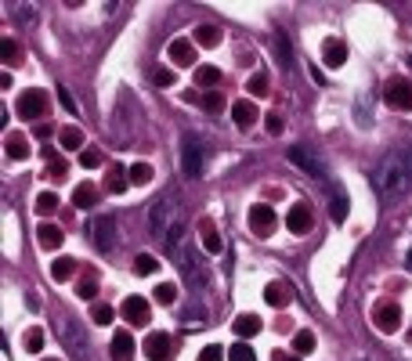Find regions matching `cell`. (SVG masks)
<instances>
[{"label":"cell","instance_id":"1","mask_svg":"<svg viewBox=\"0 0 412 361\" xmlns=\"http://www.w3.org/2000/svg\"><path fill=\"white\" fill-rule=\"evenodd\" d=\"M408 188H412L408 152L394 148V152H387V156L376 163V170H373V192H376V199H380L383 206H391V203L401 199Z\"/></svg>","mask_w":412,"mask_h":361},{"label":"cell","instance_id":"2","mask_svg":"<svg viewBox=\"0 0 412 361\" xmlns=\"http://www.w3.org/2000/svg\"><path fill=\"white\" fill-rule=\"evenodd\" d=\"M170 257H174V268H178V275L185 278V285H189V289H203V285H206L210 271L203 268V253H199L196 246L181 243V246L174 250Z\"/></svg>","mask_w":412,"mask_h":361},{"label":"cell","instance_id":"3","mask_svg":"<svg viewBox=\"0 0 412 361\" xmlns=\"http://www.w3.org/2000/svg\"><path fill=\"white\" fill-rule=\"evenodd\" d=\"M178 220H181V217H178V199H174V195H159V199H152L149 210H145V228H149L152 238H166V231L178 224Z\"/></svg>","mask_w":412,"mask_h":361},{"label":"cell","instance_id":"4","mask_svg":"<svg viewBox=\"0 0 412 361\" xmlns=\"http://www.w3.org/2000/svg\"><path fill=\"white\" fill-rule=\"evenodd\" d=\"M54 325H58V340L66 343V350H69L76 361H87V357H91L87 332H84V325H80L73 315H54Z\"/></svg>","mask_w":412,"mask_h":361},{"label":"cell","instance_id":"5","mask_svg":"<svg viewBox=\"0 0 412 361\" xmlns=\"http://www.w3.org/2000/svg\"><path fill=\"white\" fill-rule=\"evenodd\" d=\"M206 166V141L199 134H185L181 138V170L185 177H203Z\"/></svg>","mask_w":412,"mask_h":361},{"label":"cell","instance_id":"6","mask_svg":"<svg viewBox=\"0 0 412 361\" xmlns=\"http://www.w3.org/2000/svg\"><path fill=\"white\" fill-rule=\"evenodd\" d=\"M47 108H51V101H47V91H40V87H29L15 98V116L19 119H40Z\"/></svg>","mask_w":412,"mask_h":361},{"label":"cell","instance_id":"7","mask_svg":"<svg viewBox=\"0 0 412 361\" xmlns=\"http://www.w3.org/2000/svg\"><path fill=\"white\" fill-rule=\"evenodd\" d=\"M383 101H387L394 112H412V80L391 76L387 87H383Z\"/></svg>","mask_w":412,"mask_h":361},{"label":"cell","instance_id":"8","mask_svg":"<svg viewBox=\"0 0 412 361\" xmlns=\"http://www.w3.org/2000/svg\"><path fill=\"white\" fill-rule=\"evenodd\" d=\"M87 235H91V243H94L98 253H112V246H116V220L112 217H94L87 224Z\"/></svg>","mask_w":412,"mask_h":361},{"label":"cell","instance_id":"9","mask_svg":"<svg viewBox=\"0 0 412 361\" xmlns=\"http://www.w3.org/2000/svg\"><path fill=\"white\" fill-rule=\"evenodd\" d=\"M286 159L293 163V166H301L308 177H326V163L308 148V145H289V152H286Z\"/></svg>","mask_w":412,"mask_h":361},{"label":"cell","instance_id":"10","mask_svg":"<svg viewBox=\"0 0 412 361\" xmlns=\"http://www.w3.org/2000/svg\"><path fill=\"white\" fill-rule=\"evenodd\" d=\"M246 224H250V231H253L257 238H268V235L278 228V213H275L268 203H257V206H250V217H246Z\"/></svg>","mask_w":412,"mask_h":361},{"label":"cell","instance_id":"11","mask_svg":"<svg viewBox=\"0 0 412 361\" xmlns=\"http://www.w3.org/2000/svg\"><path fill=\"white\" fill-rule=\"evenodd\" d=\"M373 325L380 332H398L401 329V307L394 304V300H380V304L373 307Z\"/></svg>","mask_w":412,"mask_h":361},{"label":"cell","instance_id":"12","mask_svg":"<svg viewBox=\"0 0 412 361\" xmlns=\"http://www.w3.org/2000/svg\"><path fill=\"white\" fill-rule=\"evenodd\" d=\"M286 228H289V235H308V231L315 228L311 206H308V203H293L289 213H286Z\"/></svg>","mask_w":412,"mask_h":361},{"label":"cell","instance_id":"13","mask_svg":"<svg viewBox=\"0 0 412 361\" xmlns=\"http://www.w3.org/2000/svg\"><path fill=\"white\" fill-rule=\"evenodd\" d=\"M145 357H149V361H170V357H174V336H170V332H152V336H145Z\"/></svg>","mask_w":412,"mask_h":361},{"label":"cell","instance_id":"14","mask_svg":"<svg viewBox=\"0 0 412 361\" xmlns=\"http://www.w3.org/2000/svg\"><path fill=\"white\" fill-rule=\"evenodd\" d=\"M120 311H124V318H127L131 325H149V322H152V307H149L145 296H127Z\"/></svg>","mask_w":412,"mask_h":361},{"label":"cell","instance_id":"15","mask_svg":"<svg viewBox=\"0 0 412 361\" xmlns=\"http://www.w3.org/2000/svg\"><path fill=\"white\" fill-rule=\"evenodd\" d=\"M166 54H170V62H174V66H181V69L196 66V44H192V40H185V36L174 40V44L166 47Z\"/></svg>","mask_w":412,"mask_h":361},{"label":"cell","instance_id":"16","mask_svg":"<svg viewBox=\"0 0 412 361\" xmlns=\"http://www.w3.org/2000/svg\"><path fill=\"white\" fill-rule=\"evenodd\" d=\"M199 238H203V250H206V253H213V257L224 250L221 231H217V224H213L210 217H203V220H199Z\"/></svg>","mask_w":412,"mask_h":361},{"label":"cell","instance_id":"17","mask_svg":"<svg viewBox=\"0 0 412 361\" xmlns=\"http://www.w3.org/2000/svg\"><path fill=\"white\" fill-rule=\"evenodd\" d=\"M231 119H235V127H243V131H250L257 119H261V112H257V105L253 101H235L231 105Z\"/></svg>","mask_w":412,"mask_h":361},{"label":"cell","instance_id":"18","mask_svg":"<svg viewBox=\"0 0 412 361\" xmlns=\"http://www.w3.org/2000/svg\"><path fill=\"white\" fill-rule=\"evenodd\" d=\"M109 354H112V361H134V336L131 332H116L112 343H109Z\"/></svg>","mask_w":412,"mask_h":361},{"label":"cell","instance_id":"19","mask_svg":"<svg viewBox=\"0 0 412 361\" xmlns=\"http://www.w3.org/2000/svg\"><path fill=\"white\" fill-rule=\"evenodd\" d=\"M322 62H326L329 69H340V66L347 62V44H343V40H326V47H322Z\"/></svg>","mask_w":412,"mask_h":361},{"label":"cell","instance_id":"20","mask_svg":"<svg viewBox=\"0 0 412 361\" xmlns=\"http://www.w3.org/2000/svg\"><path fill=\"white\" fill-rule=\"evenodd\" d=\"M36 238H40L44 250H58V246L66 243V231L58 228V224H40V228H36Z\"/></svg>","mask_w":412,"mask_h":361},{"label":"cell","instance_id":"21","mask_svg":"<svg viewBox=\"0 0 412 361\" xmlns=\"http://www.w3.org/2000/svg\"><path fill=\"white\" fill-rule=\"evenodd\" d=\"M127 185H131V170H124V166H112V170H109V177H105V192H112V195H124V192H127Z\"/></svg>","mask_w":412,"mask_h":361},{"label":"cell","instance_id":"22","mask_svg":"<svg viewBox=\"0 0 412 361\" xmlns=\"http://www.w3.org/2000/svg\"><path fill=\"white\" fill-rule=\"evenodd\" d=\"M94 203H98V188L91 185V180H84V185L73 188V206H76V210H91Z\"/></svg>","mask_w":412,"mask_h":361},{"label":"cell","instance_id":"23","mask_svg":"<svg viewBox=\"0 0 412 361\" xmlns=\"http://www.w3.org/2000/svg\"><path fill=\"white\" fill-rule=\"evenodd\" d=\"M58 145L66 152H84V131L80 127H62L58 131Z\"/></svg>","mask_w":412,"mask_h":361},{"label":"cell","instance_id":"24","mask_svg":"<svg viewBox=\"0 0 412 361\" xmlns=\"http://www.w3.org/2000/svg\"><path fill=\"white\" fill-rule=\"evenodd\" d=\"M4 152H8V159L22 163V159H29V141H26L22 134H8V141H4Z\"/></svg>","mask_w":412,"mask_h":361},{"label":"cell","instance_id":"25","mask_svg":"<svg viewBox=\"0 0 412 361\" xmlns=\"http://www.w3.org/2000/svg\"><path fill=\"white\" fill-rule=\"evenodd\" d=\"M231 332H239L243 340H250V336L261 332V318H257V315H239V318L231 322Z\"/></svg>","mask_w":412,"mask_h":361},{"label":"cell","instance_id":"26","mask_svg":"<svg viewBox=\"0 0 412 361\" xmlns=\"http://www.w3.org/2000/svg\"><path fill=\"white\" fill-rule=\"evenodd\" d=\"M73 271H76V260H73V257H58V260L51 264V278H54V282H69Z\"/></svg>","mask_w":412,"mask_h":361},{"label":"cell","instance_id":"27","mask_svg":"<svg viewBox=\"0 0 412 361\" xmlns=\"http://www.w3.org/2000/svg\"><path fill=\"white\" fill-rule=\"evenodd\" d=\"M275 54H278V66H282V69L293 66V47H289V40H286L282 29H275Z\"/></svg>","mask_w":412,"mask_h":361},{"label":"cell","instance_id":"28","mask_svg":"<svg viewBox=\"0 0 412 361\" xmlns=\"http://www.w3.org/2000/svg\"><path fill=\"white\" fill-rule=\"evenodd\" d=\"M264 300H268L271 307H286V304H289V289H286L282 282H271V285L264 289Z\"/></svg>","mask_w":412,"mask_h":361},{"label":"cell","instance_id":"29","mask_svg":"<svg viewBox=\"0 0 412 361\" xmlns=\"http://www.w3.org/2000/svg\"><path fill=\"white\" fill-rule=\"evenodd\" d=\"M196 44H203V47H221V29H217V26H196Z\"/></svg>","mask_w":412,"mask_h":361},{"label":"cell","instance_id":"30","mask_svg":"<svg viewBox=\"0 0 412 361\" xmlns=\"http://www.w3.org/2000/svg\"><path fill=\"white\" fill-rule=\"evenodd\" d=\"M0 58H4L8 66H19V62H22V51H19V44H15L11 36L0 40Z\"/></svg>","mask_w":412,"mask_h":361},{"label":"cell","instance_id":"31","mask_svg":"<svg viewBox=\"0 0 412 361\" xmlns=\"http://www.w3.org/2000/svg\"><path fill=\"white\" fill-rule=\"evenodd\" d=\"M76 293H80L84 300H91V296H98V271H94V268H87V275L80 278V285H76Z\"/></svg>","mask_w":412,"mask_h":361},{"label":"cell","instance_id":"32","mask_svg":"<svg viewBox=\"0 0 412 361\" xmlns=\"http://www.w3.org/2000/svg\"><path fill=\"white\" fill-rule=\"evenodd\" d=\"M196 87H213L217 80H221V69L217 66H203V69H196Z\"/></svg>","mask_w":412,"mask_h":361},{"label":"cell","instance_id":"33","mask_svg":"<svg viewBox=\"0 0 412 361\" xmlns=\"http://www.w3.org/2000/svg\"><path fill=\"white\" fill-rule=\"evenodd\" d=\"M152 296L159 300V304H170V307H174V304H178V289H174L170 282H159V285L152 289Z\"/></svg>","mask_w":412,"mask_h":361},{"label":"cell","instance_id":"34","mask_svg":"<svg viewBox=\"0 0 412 361\" xmlns=\"http://www.w3.org/2000/svg\"><path fill=\"white\" fill-rule=\"evenodd\" d=\"M22 343H26L29 354H40V350H44V329H36V325L26 329V340H22Z\"/></svg>","mask_w":412,"mask_h":361},{"label":"cell","instance_id":"35","mask_svg":"<svg viewBox=\"0 0 412 361\" xmlns=\"http://www.w3.org/2000/svg\"><path fill=\"white\" fill-rule=\"evenodd\" d=\"M152 180V166L149 163H134L131 166V185H149Z\"/></svg>","mask_w":412,"mask_h":361},{"label":"cell","instance_id":"36","mask_svg":"<svg viewBox=\"0 0 412 361\" xmlns=\"http://www.w3.org/2000/svg\"><path fill=\"white\" fill-rule=\"evenodd\" d=\"M210 116H217V112H224V94H217V91H210V94H203V101H199Z\"/></svg>","mask_w":412,"mask_h":361},{"label":"cell","instance_id":"37","mask_svg":"<svg viewBox=\"0 0 412 361\" xmlns=\"http://www.w3.org/2000/svg\"><path fill=\"white\" fill-rule=\"evenodd\" d=\"M329 213H333V220L340 224L343 217H347V195L343 192H333V203H329Z\"/></svg>","mask_w":412,"mask_h":361},{"label":"cell","instance_id":"38","mask_svg":"<svg viewBox=\"0 0 412 361\" xmlns=\"http://www.w3.org/2000/svg\"><path fill=\"white\" fill-rule=\"evenodd\" d=\"M134 271H138V275H156V271H159V260L149 257V253H141V257H134Z\"/></svg>","mask_w":412,"mask_h":361},{"label":"cell","instance_id":"39","mask_svg":"<svg viewBox=\"0 0 412 361\" xmlns=\"http://www.w3.org/2000/svg\"><path fill=\"white\" fill-rule=\"evenodd\" d=\"M293 350H297V354H311L315 350V336L304 329V332H297V336H293Z\"/></svg>","mask_w":412,"mask_h":361},{"label":"cell","instance_id":"40","mask_svg":"<svg viewBox=\"0 0 412 361\" xmlns=\"http://www.w3.org/2000/svg\"><path fill=\"white\" fill-rule=\"evenodd\" d=\"M76 163H80L84 170H98V166H101V152H98V148H84Z\"/></svg>","mask_w":412,"mask_h":361},{"label":"cell","instance_id":"41","mask_svg":"<svg viewBox=\"0 0 412 361\" xmlns=\"http://www.w3.org/2000/svg\"><path fill=\"white\" fill-rule=\"evenodd\" d=\"M58 210V195L54 192H40L36 195V213H54Z\"/></svg>","mask_w":412,"mask_h":361},{"label":"cell","instance_id":"42","mask_svg":"<svg viewBox=\"0 0 412 361\" xmlns=\"http://www.w3.org/2000/svg\"><path fill=\"white\" fill-rule=\"evenodd\" d=\"M228 361H257V357H253L250 343H231V350H228Z\"/></svg>","mask_w":412,"mask_h":361},{"label":"cell","instance_id":"43","mask_svg":"<svg viewBox=\"0 0 412 361\" xmlns=\"http://www.w3.org/2000/svg\"><path fill=\"white\" fill-rule=\"evenodd\" d=\"M91 318H94V325H109V322L116 318V311H112L109 304H94V311H91Z\"/></svg>","mask_w":412,"mask_h":361},{"label":"cell","instance_id":"44","mask_svg":"<svg viewBox=\"0 0 412 361\" xmlns=\"http://www.w3.org/2000/svg\"><path fill=\"white\" fill-rule=\"evenodd\" d=\"M196 361H224V347H221V343H206Z\"/></svg>","mask_w":412,"mask_h":361},{"label":"cell","instance_id":"45","mask_svg":"<svg viewBox=\"0 0 412 361\" xmlns=\"http://www.w3.org/2000/svg\"><path fill=\"white\" fill-rule=\"evenodd\" d=\"M174 80H178V73H174V69H156V73H152V83L163 87V91L174 87Z\"/></svg>","mask_w":412,"mask_h":361},{"label":"cell","instance_id":"46","mask_svg":"<svg viewBox=\"0 0 412 361\" xmlns=\"http://www.w3.org/2000/svg\"><path fill=\"white\" fill-rule=\"evenodd\" d=\"M15 11H19V22H22V26H36V8H33V4H29V8L19 4Z\"/></svg>","mask_w":412,"mask_h":361},{"label":"cell","instance_id":"47","mask_svg":"<svg viewBox=\"0 0 412 361\" xmlns=\"http://www.w3.org/2000/svg\"><path fill=\"white\" fill-rule=\"evenodd\" d=\"M250 94H268V76L264 73H257V76H250Z\"/></svg>","mask_w":412,"mask_h":361},{"label":"cell","instance_id":"48","mask_svg":"<svg viewBox=\"0 0 412 361\" xmlns=\"http://www.w3.org/2000/svg\"><path fill=\"white\" fill-rule=\"evenodd\" d=\"M58 98H62V108H66V112H73V116L80 112V105L73 101V94H69V87H58Z\"/></svg>","mask_w":412,"mask_h":361},{"label":"cell","instance_id":"49","mask_svg":"<svg viewBox=\"0 0 412 361\" xmlns=\"http://www.w3.org/2000/svg\"><path fill=\"white\" fill-rule=\"evenodd\" d=\"M264 123H268V131H271V134H282V116H278V112H271V116L264 119Z\"/></svg>","mask_w":412,"mask_h":361},{"label":"cell","instance_id":"50","mask_svg":"<svg viewBox=\"0 0 412 361\" xmlns=\"http://www.w3.org/2000/svg\"><path fill=\"white\" fill-rule=\"evenodd\" d=\"M66 173H69V166H66L62 159H54V163H51V177H58V180H62Z\"/></svg>","mask_w":412,"mask_h":361},{"label":"cell","instance_id":"51","mask_svg":"<svg viewBox=\"0 0 412 361\" xmlns=\"http://www.w3.org/2000/svg\"><path fill=\"white\" fill-rule=\"evenodd\" d=\"M271 361H301V357H297V354H286V350H275Z\"/></svg>","mask_w":412,"mask_h":361},{"label":"cell","instance_id":"52","mask_svg":"<svg viewBox=\"0 0 412 361\" xmlns=\"http://www.w3.org/2000/svg\"><path fill=\"white\" fill-rule=\"evenodd\" d=\"M408 166H412V148H408Z\"/></svg>","mask_w":412,"mask_h":361},{"label":"cell","instance_id":"53","mask_svg":"<svg viewBox=\"0 0 412 361\" xmlns=\"http://www.w3.org/2000/svg\"><path fill=\"white\" fill-rule=\"evenodd\" d=\"M47 361H58V357H47Z\"/></svg>","mask_w":412,"mask_h":361}]
</instances>
